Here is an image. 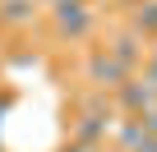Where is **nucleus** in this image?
<instances>
[{
    "mask_svg": "<svg viewBox=\"0 0 157 152\" xmlns=\"http://www.w3.org/2000/svg\"><path fill=\"white\" fill-rule=\"evenodd\" d=\"M51 23H56V37L83 42L93 32V9L88 0H51Z\"/></svg>",
    "mask_w": 157,
    "mask_h": 152,
    "instance_id": "1",
    "label": "nucleus"
},
{
    "mask_svg": "<svg viewBox=\"0 0 157 152\" xmlns=\"http://www.w3.org/2000/svg\"><path fill=\"white\" fill-rule=\"evenodd\" d=\"M111 102H116L125 115H143V111H152V106H157V88L143 79V74H139V79L129 74V79H125V83L111 92Z\"/></svg>",
    "mask_w": 157,
    "mask_h": 152,
    "instance_id": "2",
    "label": "nucleus"
},
{
    "mask_svg": "<svg viewBox=\"0 0 157 152\" xmlns=\"http://www.w3.org/2000/svg\"><path fill=\"white\" fill-rule=\"evenodd\" d=\"M125 79H129V69H125L120 60H111L106 51H93V55H88V83H93L97 92H116Z\"/></svg>",
    "mask_w": 157,
    "mask_h": 152,
    "instance_id": "3",
    "label": "nucleus"
},
{
    "mask_svg": "<svg viewBox=\"0 0 157 152\" xmlns=\"http://www.w3.org/2000/svg\"><path fill=\"white\" fill-rule=\"evenodd\" d=\"M106 55H111V60H120V65L134 74V69H143V55H148V46H143V37H139V32H120V37L106 46Z\"/></svg>",
    "mask_w": 157,
    "mask_h": 152,
    "instance_id": "4",
    "label": "nucleus"
},
{
    "mask_svg": "<svg viewBox=\"0 0 157 152\" xmlns=\"http://www.w3.org/2000/svg\"><path fill=\"white\" fill-rule=\"evenodd\" d=\"M106 134H111V120H106V115H78L74 129H69V138H74V143H83V147L106 143Z\"/></svg>",
    "mask_w": 157,
    "mask_h": 152,
    "instance_id": "5",
    "label": "nucleus"
},
{
    "mask_svg": "<svg viewBox=\"0 0 157 152\" xmlns=\"http://www.w3.org/2000/svg\"><path fill=\"white\" fill-rule=\"evenodd\" d=\"M37 19V0H0V28H23Z\"/></svg>",
    "mask_w": 157,
    "mask_h": 152,
    "instance_id": "6",
    "label": "nucleus"
},
{
    "mask_svg": "<svg viewBox=\"0 0 157 152\" xmlns=\"http://www.w3.org/2000/svg\"><path fill=\"white\" fill-rule=\"evenodd\" d=\"M111 138H116V147L120 152H134L148 134H143V124H139V115H125L120 124H111Z\"/></svg>",
    "mask_w": 157,
    "mask_h": 152,
    "instance_id": "7",
    "label": "nucleus"
},
{
    "mask_svg": "<svg viewBox=\"0 0 157 152\" xmlns=\"http://www.w3.org/2000/svg\"><path fill=\"white\" fill-rule=\"evenodd\" d=\"M129 28H134L139 37H157V0H139V9H134Z\"/></svg>",
    "mask_w": 157,
    "mask_h": 152,
    "instance_id": "8",
    "label": "nucleus"
},
{
    "mask_svg": "<svg viewBox=\"0 0 157 152\" xmlns=\"http://www.w3.org/2000/svg\"><path fill=\"white\" fill-rule=\"evenodd\" d=\"M143 79L157 88V46H148V55H143Z\"/></svg>",
    "mask_w": 157,
    "mask_h": 152,
    "instance_id": "9",
    "label": "nucleus"
},
{
    "mask_svg": "<svg viewBox=\"0 0 157 152\" xmlns=\"http://www.w3.org/2000/svg\"><path fill=\"white\" fill-rule=\"evenodd\" d=\"M60 152H97V147H83V143H74V138H69V143H65Z\"/></svg>",
    "mask_w": 157,
    "mask_h": 152,
    "instance_id": "10",
    "label": "nucleus"
},
{
    "mask_svg": "<svg viewBox=\"0 0 157 152\" xmlns=\"http://www.w3.org/2000/svg\"><path fill=\"white\" fill-rule=\"evenodd\" d=\"M134 152H157V138H152V134H148V138H143V143H139V147H134Z\"/></svg>",
    "mask_w": 157,
    "mask_h": 152,
    "instance_id": "11",
    "label": "nucleus"
}]
</instances>
